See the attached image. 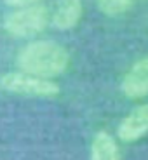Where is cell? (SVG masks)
<instances>
[{
	"mask_svg": "<svg viewBox=\"0 0 148 160\" xmlns=\"http://www.w3.org/2000/svg\"><path fill=\"white\" fill-rule=\"evenodd\" d=\"M120 89L129 99H140L148 94V58H141L124 75Z\"/></svg>",
	"mask_w": 148,
	"mask_h": 160,
	"instance_id": "obj_4",
	"label": "cell"
},
{
	"mask_svg": "<svg viewBox=\"0 0 148 160\" xmlns=\"http://www.w3.org/2000/svg\"><path fill=\"white\" fill-rule=\"evenodd\" d=\"M70 56L63 45L51 40H35L18 54V68L42 78H54L68 68Z\"/></svg>",
	"mask_w": 148,
	"mask_h": 160,
	"instance_id": "obj_1",
	"label": "cell"
},
{
	"mask_svg": "<svg viewBox=\"0 0 148 160\" xmlns=\"http://www.w3.org/2000/svg\"><path fill=\"white\" fill-rule=\"evenodd\" d=\"M98 7L106 16H120L131 9L132 0H96Z\"/></svg>",
	"mask_w": 148,
	"mask_h": 160,
	"instance_id": "obj_8",
	"label": "cell"
},
{
	"mask_svg": "<svg viewBox=\"0 0 148 160\" xmlns=\"http://www.w3.org/2000/svg\"><path fill=\"white\" fill-rule=\"evenodd\" d=\"M49 23L47 7L42 4H32L19 7L7 14L4 19V28L9 35L18 38H26L40 33Z\"/></svg>",
	"mask_w": 148,
	"mask_h": 160,
	"instance_id": "obj_2",
	"label": "cell"
},
{
	"mask_svg": "<svg viewBox=\"0 0 148 160\" xmlns=\"http://www.w3.org/2000/svg\"><path fill=\"white\" fill-rule=\"evenodd\" d=\"M148 132V103L134 108L117 129V136L124 143H132Z\"/></svg>",
	"mask_w": 148,
	"mask_h": 160,
	"instance_id": "obj_5",
	"label": "cell"
},
{
	"mask_svg": "<svg viewBox=\"0 0 148 160\" xmlns=\"http://www.w3.org/2000/svg\"><path fill=\"white\" fill-rule=\"evenodd\" d=\"M0 87L7 92L32 98H54L59 94V85L51 78H42L24 72H11L2 75Z\"/></svg>",
	"mask_w": 148,
	"mask_h": 160,
	"instance_id": "obj_3",
	"label": "cell"
},
{
	"mask_svg": "<svg viewBox=\"0 0 148 160\" xmlns=\"http://www.w3.org/2000/svg\"><path fill=\"white\" fill-rule=\"evenodd\" d=\"M82 16V0H59L52 11L51 23L56 30H72Z\"/></svg>",
	"mask_w": 148,
	"mask_h": 160,
	"instance_id": "obj_6",
	"label": "cell"
},
{
	"mask_svg": "<svg viewBox=\"0 0 148 160\" xmlns=\"http://www.w3.org/2000/svg\"><path fill=\"white\" fill-rule=\"evenodd\" d=\"M91 160H120L117 141L108 132L100 131L91 144Z\"/></svg>",
	"mask_w": 148,
	"mask_h": 160,
	"instance_id": "obj_7",
	"label": "cell"
},
{
	"mask_svg": "<svg viewBox=\"0 0 148 160\" xmlns=\"http://www.w3.org/2000/svg\"><path fill=\"white\" fill-rule=\"evenodd\" d=\"M37 2H40V0H5V4L12 5V7H24V5H32Z\"/></svg>",
	"mask_w": 148,
	"mask_h": 160,
	"instance_id": "obj_9",
	"label": "cell"
}]
</instances>
